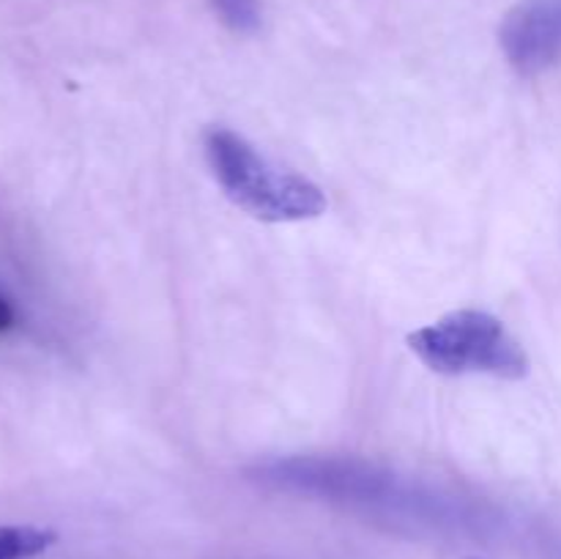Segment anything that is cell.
<instances>
[{
	"label": "cell",
	"mask_w": 561,
	"mask_h": 559,
	"mask_svg": "<svg viewBox=\"0 0 561 559\" xmlns=\"http://www.w3.org/2000/svg\"><path fill=\"white\" fill-rule=\"evenodd\" d=\"M471 559H477V557H471Z\"/></svg>",
	"instance_id": "52a82bcc"
},
{
	"label": "cell",
	"mask_w": 561,
	"mask_h": 559,
	"mask_svg": "<svg viewBox=\"0 0 561 559\" xmlns=\"http://www.w3.org/2000/svg\"><path fill=\"white\" fill-rule=\"evenodd\" d=\"M219 20L241 36H252L261 27V0H211Z\"/></svg>",
	"instance_id": "5b68a950"
},
{
	"label": "cell",
	"mask_w": 561,
	"mask_h": 559,
	"mask_svg": "<svg viewBox=\"0 0 561 559\" xmlns=\"http://www.w3.org/2000/svg\"><path fill=\"white\" fill-rule=\"evenodd\" d=\"M58 543L47 526L3 524L0 526V559H36Z\"/></svg>",
	"instance_id": "277c9868"
},
{
	"label": "cell",
	"mask_w": 561,
	"mask_h": 559,
	"mask_svg": "<svg viewBox=\"0 0 561 559\" xmlns=\"http://www.w3.org/2000/svg\"><path fill=\"white\" fill-rule=\"evenodd\" d=\"M11 323H14V307H11V301L0 294V332H5Z\"/></svg>",
	"instance_id": "8992f818"
},
{
	"label": "cell",
	"mask_w": 561,
	"mask_h": 559,
	"mask_svg": "<svg viewBox=\"0 0 561 559\" xmlns=\"http://www.w3.org/2000/svg\"><path fill=\"white\" fill-rule=\"evenodd\" d=\"M416 360L442 376L485 373L496 378H524L529 356L496 316L485 310H453L409 334Z\"/></svg>",
	"instance_id": "7a4b0ae2"
},
{
	"label": "cell",
	"mask_w": 561,
	"mask_h": 559,
	"mask_svg": "<svg viewBox=\"0 0 561 559\" xmlns=\"http://www.w3.org/2000/svg\"><path fill=\"white\" fill-rule=\"evenodd\" d=\"M208 168L233 206L261 223H301L327 212V195L307 175L263 157L239 132L211 126L203 135Z\"/></svg>",
	"instance_id": "6da1fadb"
},
{
	"label": "cell",
	"mask_w": 561,
	"mask_h": 559,
	"mask_svg": "<svg viewBox=\"0 0 561 559\" xmlns=\"http://www.w3.org/2000/svg\"><path fill=\"white\" fill-rule=\"evenodd\" d=\"M507 64L537 77L561 66V0H518L499 27Z\"/></svg>",
	"instance_id": "3957f363"
}]
</instances>
